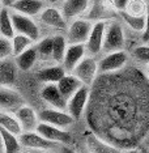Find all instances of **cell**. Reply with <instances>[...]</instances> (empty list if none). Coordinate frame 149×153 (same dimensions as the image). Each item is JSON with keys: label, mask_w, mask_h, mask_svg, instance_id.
Here are the masks:
<instances>
[{"label": "cell", "mask_w": 149, "mask_h": 153, "mask_svg": "<svg viewBox=\"0 0 149 153\" xmlns=\"http://www.w3.org/2000/svg\"><path fill=\"white\" fill-rule=\"evenodd\" d=\"M13 59H15L13 63H15L16 68L19 69V71L27 72V71H30V69H33L38 60V54H37V50H36V47H34V45L32 47L26 48L25 51H22L21 54H19Z\"/></svg>", "instance_id": "obj_20"}, {"label": "cell", "mask_w": 149, "mask_h": 153, "mask_svg": "<svg viewBox=\"0 0 149 153\" xmlns=\"http://www.w3.org/2000/svg\"><path fill=\"white\" fill-rule=\"evenodd\" d=\"M20 153H30V152H27V151H26V152H24V151H21V152H20Z\"/></svg>", "instance_id": "obj_45"}, {"label": "cell", "mask_w": 149, "mask_h": 153, "mask_svg": "<svg viewBox=\"0 0 149 153\" xmlns=\"http://www.w3.org/2000/svg\"><path fill=\"white\" fill-rule=\"evenodd\" d=\"M105 29H106V21L99 20V21H94L92 26V30L89 33V37L86 39L85 50L88 55L92 56H97L98 54L102 53L103 47V38H105Z\"/></svg>", "instance_id": "obj_12"}, {"label": "cell", "mask_w": 149, "mask_h": 153, "mask_svg": "<svg viewBox=\"0 0 149 153\" xmlns=\"http://www.w3.org/2000/svg\"><path fill=\"white\" fill-rule=\"evenodd\" d=\"M34 43H36V42H34L32 38L24 36V34L16 33L15 36L11 38V46H12V54H13V58L17 56L19 54H21L22 51H25L26 48L32 47Z\"/></svg>", "instance_id": "obj_28"}, {"label": "cell", "mask_w": 149, "mask_h": 153, "mask_svg": "<svg viewBox=\"0 0 149 153\" xmlns=\"http://www.w3.org/2000/svg\"><path fill=\"white\" fill-rule=\"evenodd\" d=\"M132 58L139 64H143V65L149 64V45L143 43L136 46L132 50Z\"/></svg>", "instance_id": "obj_32"}, {"label": "cell", "mask_w": 149, "mask_h": 153, "mask_svg": "<svg viewBox=\"0 0 149 153\" xmlns=\"http://www.w3.org/2000/svg\"><path fill=\"white\" fill-rule=\"evenodd\" d=\"M11 16H12V21H13V26H15L16 33L24 34V36L32 38L34 42H37L41 38L39 25H38L33 17L21 15V13H17L13 11H11Z\"/></svg>", "instance_id": "obj_8"}, {"label": "cell", "mask_w": 149, "mask_h": 153, "mask_svg": "<svg viewBox=\"0 0 149 153\" xmlns=\"http://www.w3.org/2000/svg\"><path fill=\"white\" fill-rule=\"evenodd\" d=\"M148 1L147 0H130L127 8H126V13L131 16H139V17H144L147 15L148 11Z\"/></svg>", "instance_id": "obj_31"}, {"label": "cell", "mask_w": 149, "mask_h": 153, "mask_svg": "<svg viewBox=\"0 0 149 153\" xmlns=\"http://www.w3.org/2000/svg\"><path fill=\"white\" fill-rule=\"evenodd\" d=\"M38 115H39V120L42 123H47L59 128H64V130H69L76 122L75 118L67 110L55 109V107L50 106L38 111Z\"/></svg>", "instance_id": "obj_4"}, {"label": "cell", "mask_w": 149, "mask_h": 153, "mask_svg": "<svg viewBox=\"0 0 149 153\" xmlns=\"http://www.w3.org/2000/svg\"><path fill=\"white\" fill-rule=\"evenodd\" d=\"M4 8V5H3V3H1V0H0V11H1V9Z\"/></svg>", "instance_id": "obj_43"}, {"label": "cell", "mask_w": 149, "mask_h": 153, "mask_svg": "<svg viewBox=\"0 0 149 153\" xmlns=\"http://www.w3.org/2000/svg\"><path fill=\"white\" fill-rule=\"evenodd\" d=\"M13 114L19 120L22 132L37 131V127L41 123V120H39V115H38V111L34 110L32 106H29L27 103H24L22 106H20L17 110L13 111Z\"/></svg>", "instance_id": "obj_14"}, {"label": "cell", "mask_w": 149, "mask_h": 153, "mask_svg": "<svg viewBox=\"0 0 149 153\" xmlns=\"http://www.w3.org/2000/svg\"><path fill=\"white\" fill-rule=\"evenodd\" d=\"M86 50H85V45H68L67 46V51L64 54L63 62H62V65H63L64 71L69 74L75 69V67L86 56Z\"/></svg>", "instance_id": "obj_17"}, {"label": "cell", "mask_w": 149, "mask_h": 153, "mask_svg": "<svg viewBox=\"0 0 149 153\" xmlns=\"http://www.w3.org/2000/svg\"><path fill=\"white\" fill-rule=\"evenodd\" d=\"M41 98L50 107L65 110V106H67V100L59 92L56 84H43L41 88Z\"/></svg>", "instance_id": "obj_18"}, {"label": "cell", "mask_w": 149, "mask_h": 153, "mask_svg": "<svg viewBox=\"0 0 149 153\" xmlns=\"http://www.w3.org/2000/svg\"><path fill=\"white\" fill-rule=\"evenodd\" d=\"M65 74L67 72L64 71L62 64H53L39 69L37 74V79L42 84H56Z\"/></svg>", "instance_id": "obj_21"}, {"label": "cell", "mask_w": 149, "mask_h": 153, "mask_svg": "<svg viewBox=\"0 0 149 153\" xmlns=\"http://www.w3.org/2000/svg\"><path fill=\"white\" fill-rule=\"evenodd\" d=\"M34 153H58V151H38Z\"/></svg>", "instance_id": "obj_41"}, {"label": "cell", "mask_w": 149, "mask_h": 153, "mask_svg": "<svg viewBox=\"0 0 149 153\" xmlns=\"http://www.w3.org/2000/svg\"><path fill=\"white\" fill-rule=\"evenodd\" d=\"M69 74H73L82 82V85L90 88L99 75L98 74V60L96 59V56L86 55L80 63L76 65L73 71L69 72Z\"/></svg>", "instance_id": "obj_6"}, {"label": "cell", "mask_w": 149, "mask_h": 153, "mask_svg": "<svg viewBox=\"0 0 149 153\" xmlns=\"http://www.w3.org/2000/svg\"><path fill=\"white\" fill-rule=\"evenodd\" d=\"M128 3H130V0H111L114 9H115V12H118V13L126 11Z\"/></svg>", "instance_id": "obj_35"}, {"label": "cell", "mask_w": 149, "mask_h": 153, "mask_svg": "<svg viewBox=\"0 0 149 153\" xmlns=\"http://www.w3.org/2000/svg\"><path fill=\"white\" fill-rule=\"evenodd\" d=\"M59 92L65 100H68L71 96H73L76 92L82 86V82L79 80L73 74H65L59 81L56 82Z\"/></svg>", "instance_id": "obj_22"}, {"label": "cell", "mask_w": 149, "mask_h": 153, "mask_svg": "<svg viewBox=\"0 0 149 153\" xmlns=\"http://www.w3.org/2000/svg\"><path fill=\"white\" fill-rule=\"evenodd\" d=\"M128 59L130 55L124 50L106 53L98 60V74H113L120 71L128 64Z\"/></svg>", "instance_id": "obj_7"}, {"label": "cell", "mask_w": 149, "mask_h": 153, "mask_svg": "<svg viewBox=\"0 0 149 153\" xmlns=\"http://www.w3.org/2000/svg\"><path fill=\"white\" fill-rule=\"evenodd\" d=\"M93 22L89 19L77 17L71 21H68L67 29L64 32L65 39L68 45H84L89 37V33L92 30Z\"/></svg>", "instance_id": "obj_3"}, {"label": "cell", "mask_w": 149, "mask_h": 153, "mask_svg": "<svg viewBox=\"0 0 149 153\" xmlns=\"http://www.w3.org/2000/svg\"><path fill=\"white\" fill-rule=\"evenodd\" d=\"M144 74H145V77H147L148 81H149V64L145 65V72H144Z\"/></svg>", "instance_id": "obj_39"}, {"label": "cell", "mask_w": 149, "mask_h": 153, "mask_svg": "<svg viewBox=\"0 0 149 153\" xmlns=\"http://www.w3.org/2000/svg\"><path fill=\"white\" fill-rule=\"evenodd\" d=\"M46 5L47 3L44 0H19L9 9L34 19V17L39 16V13L43 11V8Z\"/></svg>", "instance_id": "obj_19"}, {"label": "cell", "mask_w": 149, "mask_h": 153, "mask_svg": "<svg viewBox=\"0 0 149 153\" xmlns=\"http://www.w3.org/2000/svg\"><path fill=\"white\" fill-rule=\"evenodd\" d=\"M59 1H63V0H59Z\"/></svg>", "instance_id": "obj_47"}, {"label": "cell", "mask_w": 149, "mask_h": 153, "mask_svg": "<svg viewBox=\"0 0 149 153\" xmlns=\"http://www.w3.org/2000/svg\"><path fill=\"white\" fill-rule=\"evenodd\" d=\"M140 153H149V152H148V151H145V149H141V152H140Z\"/></svg>", "instance_id": "obj_44"}, {"label": "cell", "mask_w": 149, "mask_h": 153, "mask_svg": "<svg viewBox=\"0 0 149 153\" xmlns=\"http://www.w3.org/2000/svg\"><path fill=\"white\" fill-rule=\"evenodd\" d=\"M34 47L38 54V60L53 62V36L39 38L34 43Z\"/></svg>", "instance_id": "obj_24"}, {"label": "cell", "mask_w": 149, "mask_h": 153, "mask_svg": "<svg viewBox=\"0 0 149 153\" xmlns=\"http://www.w3.org/2000/svg\"><path fill=\"white\" fill-rule=\"evenodd\" d=\"M0 127L15 135H19V136L22 132L16 115L13 113H9V111H0Z\"/></svg>", "instance_id": "obj_27"}, {"label": "cell", "mask_w": 149, "mask_h": 153, "mask_svg": "<svg viewBox=\"0 0 149 153\" xmlns=\"http://www.w3.org/2000/svg\"><path fill=\"white\" fill-rule=\"evenodd\" d=\"M0 139H1L5 153H20L22 151V145L19 135H15L0 127Z\"/></svg>", "instance_id": "obj_23"}, {"label": "cell", "mask_w": 149, "mask_h": 153, "mask_svg": "<svg viewBox=\"0 0 149 153\" xmlns=\"http://www.w3.org/2000/svg\"><path fill=\"white\" fill-rule=\"evenodd\" d=\"M119 15H120V17H122L123 22L126 24L132 32L141 34V32H143V29H144V24H145V16L144 17L131 16L126 12H120Z\"/></svg>", "instance_id": "obj_29"}, {"label": "cell", "mask_w": 149, "mask_h": 153, "mask_svg": "<svg viewBox=\"0 0 149 153\" xmlns=\"http://www.w3.org/2000/svg\"><path fill=\"white\" fill-rule=\"evenodd\" d=\"M141 149H139L137 147L136 148H126V149H122L120 153H140Z\"/></svg>", "instance_id": "obj_37"}, {"label": "cell", "mask_w": 149, "mask_h": 153, "mask_svg": "<svg viewBox=\"0 0 149 153\" xmlns=\"http://www.w3.org/2000/svg\"><path fill=\"white\" fill-rule=\"evenodd\" d=\"M16 1H19V0H1V3H3V5L5 7V8H11V7L15 4Z\"/></svg>", "instance_id": "obj_38"}, {"label": "cell", "mask_w": 149, "mask_h": 153, "mask_svg": "<svg viewBox=\"0 0 149 153\" xmlns=\"http://www.w3.org/2000/svg\"><path fill=\"white\" fill-rule=\"evenodd\" d=\"M90 3L92 0H63L60 11L65 17V20L71 21V20L81 17L86 12H89L92 5Z\"/></svg>", "instance_id": "obj_16"}, {"label": "cell", "mask_w": 149, "mask_h": 153, "mask_svg": "<svg viewBox=\"0 0 149 153\" xmlns=\"http://www.w3.org/2000/svg\"><path fill=\"white\" fill-rule=\"evenodd\" d=\"M37 131L39 132L42 136H44L47 140L56 143L59 145H69L73 140V136L69 132V130H64V128H59L55 126L47 123H42L41 122L37 127Z\"/></svg>", "instance_id": "obj_13"}, {"label": "cell", "mask_w": 149, "mask_h": 153, "mask_svg": "<svg viewBox=\"0 0 149 153\" xmlns=\"http://www.w3.org/2000/svg\"><path fill=\"white\" fill-rule=\"evenodd\" d=\"M38 19H39V21L42 22L43 25H46L48 27H51V29L56 30V32H60V33L65 32L67 25H68V21L63 16L60 8H58V7H55V5H46L43 8V11L39 13Z\"/></svg>", "instance_id": "obj_11"}, {"label": "cell", "mask_w": 149, "mask_h": 153, "mask_svg": "<svg viewBox=\"0 0 149 153\" xmlns=\"http://www.w3.org/2000/svg\"><path fill=\"white\" fill-rule=\"evenodd\" d=\"M85 148L88 153H120L122 149L110 141L99 137L93 131H89L85 136Z\"/></svg>", "instance_id": "obj_15"}, {"label": "cell", "mask_w": 149, "mask_h": 153, "mask_svg": "<svg viewBox=\"0 0 149 153\" xmlns=\"http://www.w3.org/2000/svg\"><path fill=\"white\" fill-rule=\"evenodd\" d=\"M141 41H143L144 43L149 42V7H148L147 15H145V24H144L143 32H141Z\"/></svg>", "instance_id": "obj_34"}, {"label": "cell", "mask_w": 149, "mask_h": 153, "mask_svg": "<svg viewBox=\"0 0 149 153\" xmlns=\"http://www.w3.org/2000/svg\"><path fill=\"white\" fill-rule=\"evenodd\" d=\"M59 153H76L72 148H69V145H62L59 148Z\"/></svg>", "instance_id": "obj_36"}, {"label": "cell", "mask_w": 149, "mask_h": 153, "mask_svg": "<svg viewBox=\"0 0 149 153\" xmlns=\"http://www.w3.org/2000/svg\"><path fill=\"white\" fill-rule=\"evenodd\" d=\"M67 46L68 42L64 34L58 33L53 36V62L55 64H62L64 54L67 51Z\"/></svg>", "instance_id": "obj_25"}, {"label": "cell", "mask_w": 149, "mask_h": 153, "mask_svg": "<svg viewBox=\"0 0 149 153\" xmlns=\"http://www.w3.org/2000/svg\"><path fill=\"white\" fill-rule=\"evenodd\" d=\"M20 141L24 149L26 151H59L62 145L47 140L44 136L39 134L38 131H27V132H21L20 134Z\"/></svg>", "instance_id": "obj_5"}, {"label": "cell", "mask_w": 149, "mask_h": 153, "mask_svg": "<svg viewBox=\"0 0 149 153\" xmlns=\"http://www.w3.org/2000/svg\"><path fill=\"white\" fill-rule=\"evenodd\" d=\"M85 119L90 131L120 149L149 135V81L137 67L101 74L90 86Z\"/></svg>", "instance_id": "obj_1"}, {"label": "cell", "mask_w": 149, "mask_h": 153, "mask_svg": "<svg viewBox=\"0 0 149 153\" xmlns=\"http://www.w3.org/2000/svg\"><path fill=\"white\" fill-rule=\"evenodd\" d=\"M89 94H90V88L82 85L73 96H71L67 100L65 110L75 118V120L81 119L85 115V111L89 102Z\"/></svg>", "instance_id": "obj_9"}, {"label": "cell", "mask_w": 149, "mask_h": 153, "mask_svg": "<svg viewBox=\"0 0 149 153\" xmlns=\"http://www.w3.org/2000/svg\"><path fill=\"white\" fill-rule=\"evenodd\" d=\"M24 103H26L25 98L19 90L9 84H0V111L13 113Z\"/></svg>", "instance_id": "obj_10"}, {"label": "cell", "mask_w": 149, "mask_h": 153, "mask_svg": "<svg viewBox=\"0 0 149 153\" xmlns=\"http://www.w3.org/2000/svg\"><path fill=\"white\" fill-rule=\"evenodd\" d=\"M16 65L9 60L0 62V84H11L16 77Z\"/></svg>", "instance_id": "obj_30"}, {"label": "cell", "mask_w": 149, "mask_h": 153, "mask_svg": "<svg viewBox=\"0 0 149 153\" xmlns=\"http://www.w3.org/2000/svg\"><path fill=\"white\" fill-rule=\"evenodd\" d=\"M46 3H48V4H51V5H55L56 3H59V0H44Z\"/></svg>", "instance_id": "obj_40"}, {"label": "cell", "mask_w": 149, "mask_h": 153, "mask_svg": "<svg viewBox=\"0 0 149 153\" xmlns=\"http://www.w3.org/2000/svg\"><path fill=\"white\" fill-rule=\"evenodd\" d=\"M147 1H148V4H149V0H147Z\"/></svg>", "instance_id": "obj_46"}, {"label": "cell", "mask_w": 149, "mask_h": 153, "mask_svg": "<svg viewBox=\"0 0 149 153\" xmlns=\"http://www.w3.org/2000/svg\"><path fill=\"white\" fill-rule=\"evenodd\" d=\"M124 45H126V36L123 25L118 21H106L102 53L106 54L111 51L124 50Z\"/></svg>", "instance_id": "obj_2"}, {"label": "cell", "mask_w": 149, "mask_h": 153, "mask_svg": "<svg viewBox=\"0 0 149 153\" xmlns=\"http://www.w3.org/2000/svg\"><path fill=\"white\" fill-rule=\"evenodd\" d=\"M0 153H5L4 152V147H3V143H1V139H0Z\"/></svg>", "instance_id": "obj_42"}, {"label": "cell", "mask_w": 149, "mask_h": 153, "mask_svg": "<svg viewBox=\"0 0 149 153\" xmlns=\"http://www.w3.org/2000/svg\"><path fill=\"white\" fill-rule=\"evenodd\" d=\"M15 34L16 32H15V26H13V21H12L11 9L4 7L0 11V36L11 39Z\"/></svg>", "instance_id": "obj_26"}, {"label": "cell", "mask_w": 149, "mask_h": 153, "mask_svg": "<svg viewBox=\"0 0 149 153\" xmlns=\"http://www.w3.org/2000/svg\"><path fill=\"white\" fill-rule=\"evenodd\" d=\"M13 58L11 39L0 36V62H5Z\"/></svg>", "instance_id": "obj_33"}]
</instances>
